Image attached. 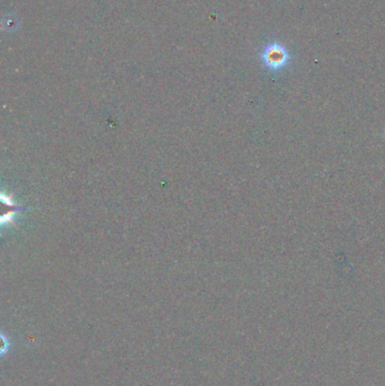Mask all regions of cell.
Returning <instances> with one entry per match:
<instances>
[{
  "instance_id": "7a4b0ae2",
  "label": "cell",
  "mask_w": 385,
  "mask_h": 386,
  "mask_svg": "<svg viewBox=\"0 0 385 386\" xmlns=\"http://www.w3.org/2000/svg\"><path fill=\"white\" fill-rule=\"evenodd\" d=\"M3 27L6 29L7 32H13V31L16 29L18 27V20L16 16H12V15L5 16L3 19Z\"/></svg>"
},
{
  "instance_id": "3957f363",
  "label": "cell",
  "mask_w": 385,
  "mask_h": 386,
  "mask_svg": "<svg viewBox=\"0 0 385 386\" xmlns=\"http://www.w3.org/2000/svg\"><path fill=\"white\" fill-rule=\"evenodd\" d=\"M2 342H3V347H2V352H0V354L4 357L5 353H6L8 350H9V342L7 340V338L5 337V334H2Z\"/></svg>"
},
{
  "instance_id": "6da1fadb",
  "label": "cell",
  "mask_w": 385,
  "mask_h": 386,
  "mask_svg": "<svg viewBox=\"0 0 385 386\" xmlns=\"http://www.w3.org/2000/svg\"><path fill=\"white\" fill-rule=\"evenodd\" d=\"M261 60H262L265 68L278 71L286 67L289 60V55L284 46L274 43L266 45L263 49L262 53H261Z\"/></svg>"
}]
</instances>
